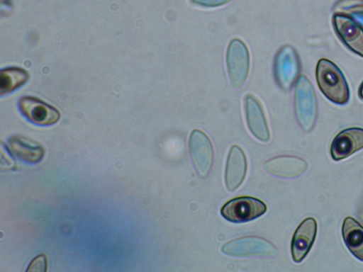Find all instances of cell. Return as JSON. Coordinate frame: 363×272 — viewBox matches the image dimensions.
Masks as SVG:
<instances>
[{"label":"cell","mask_w":363,"mask_h":272,"mask_svg":"<svg viewBox=\"0 0 363 272\" xmlns=\"http://www.w3.org/2000/svg\"><path fill=\"white\" fill-rule=\"evenodd\" d=\"M247 126L251 133L259 140L266 142L270 138L265 115L259 100L252 94L244 98Z\"/></svg>","instance_id":"11"},{"label":"cell","mask_w":363,"mask_h":272,"mask_svg":"<svg viewBox=\"0 0 363 272\" xmlns=\"http://www.w3.org/2000/svg\"><path fill=\"white\" fill-rule=\"evenodd\" d=\"M358 216L359 219L363 222V206L359 209Z\"/></svg>","instance_id":"22"},{"label":"cell","mask_w":363,"mask_h":272,"mask_svg":"<svg viewBox=\"0 0 363 272\" xmlns=\"http://www.w3.org/2000/svg\"><path fill=\"white\" fill-rule=\"evenodd\" d=\"M333 11L348 16L363 26V0H338Z\"/></svg>","instance_id":"18"},{"label":"cell","mask_w":363,"mask_h":272,"mask_svg":"<svg viewBox=\"0 0 363 272\" xmlns=\"http://www.w3.org/2000/svg\"><path fill=\"white\" fill-rule=\"evenodd\" d=\"M26 71L9 67L0 71V94H9L22 86L28 79Z\"/></svg>","instance_id":"17"},{"label":"cell","mask_w":363,"mask_h":272,"mask_svg":"<svg viewBox=\"0 0 363 272\" xmlns=\"http://www.w3.org/2000/svg\"><path fill=\"white\" fill-rule=\"evenodd\" d=\"M358 95L360 98L363 99V81L361 84L359 90H358Z\"/></svg>","instance_id":"21"},{"label":"cell","mask_w":363,"mask_h":272,"mask_svg":"<svg viewBox=\"0 0 363 272\" xmlns=\"http://www.w3.org/2000/svg\"><path fill=\"white\" fill-rule=\"evenodd\" d=\"M317 84L323 95L331 102L344 105L350 99V89L339 67L332 61L321 58L315 69Z\"/></svg>","instance_id":"1"},{"label":"cell","mask_w":363,"mask_h":272,"mask_svg":"<svg viewBox=\"0 0 363 272\" xmlns=\"http://www.w3.org/2000/svg\"><path fill=\"white\" fill-rule=\"evenodd\" d=\"M189 148L197 174L201 177L206 176L213 159V149L209 138L201 130H194L189 136Z\"/></svg>","instance_id":"6"},{"label":"cell","mask_w":363,"mask_h":272,"mask_svg":"<svg viewBox=\"0 0 363 272\" xmlns=\"http://www.w3.org/2000/svg\"><path fill=\"white\" fill-rule=\"evenodd\" d=\"M266 210V205L260 200L242 196L227 202L222 207L220 214L230 222H245L260 217Z\"/></svg>","instance_id":"4"},{"label":"cell","mask_w":363,"mask_h":272,"mask_svg":"<svg viewBox=\"0 0 363 272\" xmlns=\"http://www.w3.org/2000/svg\"><path fill=\"white\" fill-rule=\"evenodd\" d=\"M300 71V62L296 50L285 45L277 52L274 65V78L284 90H290L296 82Z\"/></svg>","instance_id":"5"},{"label":"cell","mask_w":363,"mask_h":272,"mask_svg":"<svg viewBox=\"0 0 363 272\" xmlns=\"http://www.w3.org/2000/svg\"><path fill=\"white\" fill-rule=\"evenodd\" d=\"M247 171V162L243 151L237 145L230 149L225 167V181L229 191L236 190L242 183Z\"/></svg>","instance_id":"13"},{"label":"cell","mask_w":363,"mask_h":272,"mask_svg":"<svg viewBox=\"0 0 363 272\" xmlns=\"http://www.w3.org/2000/svg\"><path fill=\"white\" fill-rule=\"evenodd\" d=\"M9 147L11 153L18 159L30 164L38 163L45 154V149L42 147L28 142L18 136H14L9 140Z\"/></svg>","instance_id":"16"},{"label":"cell","mask_w":363,"mask_h":272,"mask_svg":"<svg viewBox=\"0 0 363 272\" xmlns=\"http://www.w3.org/2000/svg\"><path fill=\"white\" fill-rule=\"evenodd\" d=\"M333 24L336 33L345 45L363 57V26L342 13H334Z\"/></svg>","instance_id":"8"},{"label":"cell","mask_w":363,"mask_h":272,"mask_svg":"<svg viewBox=\"0 0 363 272\" xmlns=\"http://www.w3.org/2000/svg\"><path fill=\"white\" fill-rule=\"evenodd\" d=\"M294 106L301 127L311 130L316 119L317 99L313 86L304 75L299 76L295 84Z\"/></svg>","instance_id":"2"},{"label":"cell","mask_w":363,"mask_h":272,"mask_svg":"<svg viewBox=\"0 0 363 272\" xmlns=\"http://www.w3.org/2000/svg\"><path fill=\"white\" fill-rule=\"evenodd\" d=\"M317 232V223L314 218L305 219L296 228L291 241L293 260L301 262L306 257L314 242Z\"/></svg>","instance_id":"12"},{"label":"cell","mask_w":363,"mask_h":272,"mask_svg":"<svg viewBox=\"0 0 363 272\" xmlns=\"http://www.w3.org/2000/svg\"><path fill=\"white\" fill-rule=\"evenodd\" d=\"M47 268V258L40 254L32 260L27 269L28 271L45 272Z\"/></svg>","instance_id":"19"},{"label":"cell","mask_w":363,"mask_h":272,"mask_svg":"<svg viewBox=\"0 0 363 272\" xmlns=\"http://www.w3.org/2000/svg\"><path fill=\"white\" fill-rule=\"evenodd\" d=\"M363 148V129L350 128L340 132L330 145V155L335 161L350 157Z\"/></svg>","instance_id":"10"},{"label":"cell","mask_w":363,"mask_h":272,"mask_svg":"<svg viewBox=\"0 0 363 272\" xmlns=\"http://www.w3.org/2000/svg\"><path fill=\"white\" fill-rule=\"evenodd\" d=\"M264 167L267 171L274 176L281 178H294L306 171L307 163L298 157L281 156L266 162Z\"/></svg>","instance_id":"14"},{"label":"cell","mask_w":363,"mask_h":272,"mask_svg":"<svg viewBox=\"0 0 363 272\" xmlns=\"http://www.w3.org/2000/svg\"><path fill=\"white\" fill-rule=\"evenodd\" d=\"M19 108L28 120L39 125H52L60 118V112L56 108L31 96L21 98Z\"/></svg>","instance_id":"9"},{"label":"cell","mask_w":363,"mask_h":272,"mask_svg":"<svg viewBox=\"0 0 363 272\" xmlns=\"http://www.w3.org/2000/svg\"><path fill=\"white\" fill-rule=\"evenodd\" d=\"M342 234L350 251L363 261V227L354 218L347 217L344 220Z\"/></svg>","instance_id":"15"},{"label":"cell","mask_w":363,"mask_h":272,"mask_svg":"<svg viewBox=\"0 0 363 272\" xmlns=\"http://www.w3.org/2000/svg\"><path fill=\"white\" fill-rule=\"evenodd\" d=\"M226 66L229 80L235 88L241 87L247 80L250 70V53L240 39H233L226 51Z\"/></svg>","instance_id":"3"},{"label":"cell","mask_w":363,"mask_h":272,"mask_svg":"<svg viewBox=\"0 0 363 272\" xmlns=\"http://www.w3.org/2000/svg\"><path fill=\"white\" fill-rule=\"evenodd\" d=\"M194 3L208 7L220 6L230 2L231 0H192Z\"/></svg>","instance_id":"20"},{"label":"cell","mask_w":363,"mask_h":272,"mask_svg":"<svg viewBox=\"0 0 363 272\" xmlns=\"http://www.w3.org/2000/svg\"><path fill=\"white\" fill-rule=\"evenodd\" d=\"M222 252L232 256L271 257L277 254L276 248L259 237H242L223 245Z\"/></svg>","instance_id":"7"}]
</instances>
